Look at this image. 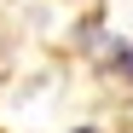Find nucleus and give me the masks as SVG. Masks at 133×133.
<instances>
[{
	"label": "nucleus",
	"mask_w": 133,
	"mask_h": 133,
	"mask_svg": "<svg viewBox=\"0 0 133 133\" xmlns=\"http://www.w3.org/2000/svg\"><path fill=\"white\" fill-rule=\"evenodd\" d=\"M81 133H93V127H81Z\"/></svg>",
	"instance_id": "obj_1"
}]
</instances>
